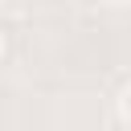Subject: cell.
Wrapping results in <instances>:
<instances>
[{"instance_id":"obj_1","label":"cell","mask_w":131,"mask_h":131,"mask_svg":"<svg viewBox=\"0 0 131 131\" xmlns=\"http://www.w3.org/2000/svg\"><path fill=\"white\" fill-rule=\"evenodd\" d=\"M119 115H123V123H131V82H127L123 94H119Z\"/></svg>"},{"instance_id":"obj_2","label":"cell","mask_w":131,"mask_h":131,"mask_svg":"<svg viewBox=\"0 0 131 131\" xmlns=\"http://www.w3.org/2000/svg\"><path fill=\"white\" fill-rule=\"evenodd\" d=\"M0 53H4V33H0Z\"/></svg>"},{"instance_id":"obj_3","label":"cell","mask_w":131,"mask_h":131,"mask_svg":"<svg viewBox=\"0 0 131 131\" xmlns=\"http://www.w3.org/2000/svg\"><path fill=\"white\" fill-rule=\"evenodd\" d=\"M111 4H127V0H111Z\"/></svg>"}]
</instances>
